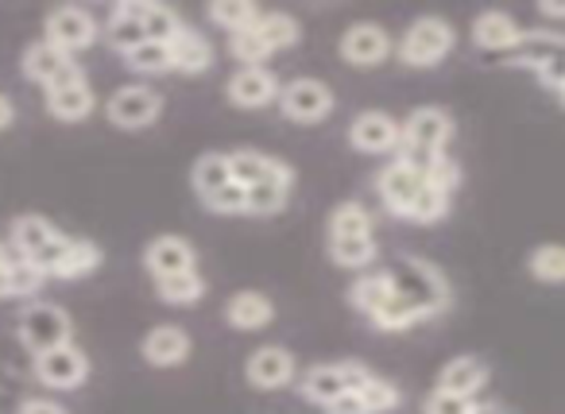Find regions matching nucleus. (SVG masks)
<instances>
[{
	"label": "nucleus",
	"mask_w": 565,
	"mask_h": 414,
	"mask_svg": "<svg viewBox=\"0 0 565 414\" xmlns=\"http://www.w3.org/2000/svg\"><path fill=\"white\" fill-rule=\"evenodd\" d=\"M387 275H392L395 298H403L423 321L446 314L449 302H454V287H449L446 272H441L438 264H430V259L399 256L392 267H387Z\"/></svg>",
	"instance_id": "f257e3e1"
},
{
	"label": "nucleus",
	"mask_w": 565,
	"mask_h": 414,
	"mask_svg": "<svg viewBox=\"0 0 565 414\" xmlns=\"http://www.w3.org/2000/svg\"><path fill=\"white\" fill-rule=\"evenodd\" d=\"M454 132H457V125H454V117H449V109H441V105H418V109L403 120V144L395 156L426 171L434 159L446 156V148L454 144Z\"/></svg>",
	"instance_id": "f03ea898"
},
{
	"label": "nucleus",
	"mask_w": 565,
	"mask_h": 414,
	"mask_svg": "<svg viewBox=\"0 0 565 414\" xmlns=\"http://www.w3.org/2000/svg\"><path fill=\"white\" fill-rule=\"evenodd\" d=\"M9 244L17 252V259L32 264L35 272H43L51 279L55 267L63 264L66 248H71V236L58 225H51L47 217H40V213H20L9 225Z\"/></svg>",
	"instance_id": "7ed1b4c3"
},
{
	"label": "nucleus",
	"mask_w": 565,
	"mask_h": 414,
	"mask_svg": "<svg viewBox=\"0 0 565 414\" xmlns=\"http://www.w3.org/2000/svg\"><path fill=\"white\" fill-rule=\"evenodd\" d=\"M503 63L534 71L542 86H550L557 94L565 86V35L550 32V28H534V32L523 35V43L511 55H503Z\"/></svg>",
	"instance_id": "20e7f679"
},
{
	"label": "nucleus",
	"mask_w": 565,
	"mask_h": 414,
	"mask_svg": "<svg viewBox=\"0 0 565 414\" xmlns=\"http://www.w3.org/2000/svg\"><path fill=\"white\" fill-rule=\"evenodd\" d=\"M457 47V32L449 20L441 17H418L411 20V28L403 32L399 40V63L403 66H415V71H430L438 66L441 59H449V51Z\"/></svg>",
	"instance_id": "39448f33"
},
{
	"label": "nucleus",
	"mask_w": 565,
	"mask_h": 414,
	"mask_svg": "<svg viewBox=\"0 0 565 414\" xmlns=\"http://www.w3.org/2000/svg\"><path fill=\"white\" fill-rule=\"evenodd\" d=\"M163 117V94H156L151 86H117L105 102V120L120 132H143Z\"/></svg>",
	"instance_id": "423d86ee"
},
{
	"label": "nucleus",
	"mask_w": 565,
	"mask_h": 414,
	"mask_svg": "<svg viewBox=\"0 0 565 414\" xmlns=\"http://www.w3.org/2000/svg\"><path fill=\"white\" fill-rule=\"evenodd\" d=\"M102 32L105 28L94 20V12L82 9V4H58V9H51L47 20H43V40L74 59L94 47Z\"/></svg>",
	"instance_id": "0eeeda50"
},
{
	"label": "nucleus",
	"mask_w": 565,
	"mask_h": 414,
	"mask_svg": "<svg viewBox=\"0 0 565 414\" xmlns=\"http://www.w3.org/2000/svg\"><path fill=\"white\" fill-rule=\"evenodd\" d=\"M20 71H24L28 82L43 86V94H51V89H63V86H74V82H89L78 59L66 55V51H58V47H51L47 40H35L32 47L24 51V59H20Z\"/></svg>",
	"instance_id": "6e6552de"
},
{
	"label": "nucleus",
	"mask_w": 565,
	"mask_h": 414,
	"mask_svg": "<svg viewBox=\"0 0 565 414\" xmlns=\"http://www.w3.org/2000/svg\"><path fill=\"white\" fill-rule=\"evenodd\" d=\"M369 375H372V368L356 364V360H330V364L307 368L299 391H302V399H307V403L330 406V403H338L341 395H349V391L361 388Z\"/></svg>",
	"instance_id": "1a4fd4ad"
},
{
	"label": "nucleus",
	"mask_w": 565,
	"mask_h": 414,
	"mask_svg": "<svg viewBox=\"0 0 565 414\" xmlns=\"http://www.w3.org/2000/svg\"><path fill=\"white\" fill-rule=\"evenodd\" d=\"M20 341L32 349V357L58 349V344H71L74 318L55 302H32L24 314H20Z\"/></svg>",
	"instance_id": "9d476101"
},
{
	"label": "nucleus",
	"mask_w": 565,
	"mask_h": 414,
	"mask_svg": "<svg viewBox=\"0 0 565 414\" xmlns=\"http://www.w3.org/2000/svg\"><path fill=\"white\" fill-rule=\"evenodd\" d=\"M333 105V86L322 78H291L282 82V94H279V113L295 125H322L330 120Z\"/></svg>",
	"instance_id": "9b49d317"
},
{
	"label": "nucleus",
	"mask_w": 565,
	"mask_h": 414,
	"mask_svg": "<svg viewBox=\"0 0 565 414\" xmlns=\"http://www.w3.org/2000/svg\"><path fill=\"white\" fill-rule=\"evenodd\" d=\"M395 43H392V32L376 20H356L341 32L338 40V55L345 59L349 66L356 71H372V66H384L392 59Z\"/></svg>",
	"instance_id": "f8f14e48"
},
{
	"label": "nucleus",
	"mask_w": 565,
	"mask_h": 414,
	"mask_svg": "<svg viewBox=\"0 0 565 414\" xmlns=\"http://www.w3.org/2000/svg\"><path fill=\"white\" fill-rule=\"evenodd\" d=\"M403 144V120L384 109H364L349 125V148L361 156H392Z\"/></svg>",
	"instance_id": "ddd939ff"
},
{
	"label": "nucleus",
	"mask_w": 565,
	"mask_h": 414,
	"mask_svg": "<svg viewBox=\"0 0 565 414\" xmlns=\"http://www.w3.org/2000/svg\"><path fill=\"white\" fill-rule=\"evenodd\" d=\"M426 187V171L415 163H407V159L395 156L392 163L384 167V171L376 174V194L380 202H384V210L392 213V217L407 221V210L415 205L418 190Z\"/></svg>",
	"instance_id": "4468645a"
},
{
	"label": "nucleus",
	"mask_w": 565,
	"mask_h": 414,
	"mask_svg": "<svg viewBox=\"0 0 565 414\" xmlns=\"http://www.w3.org/2000/svg\"><path fill=\"white\" fill-rule=\"evenodd\" d=\"M35 380L43 383V388L51 391H74L82 388V383L89 380V357L78 349V344H58V349L51 352H40L32 364Z\"/></svg>",
	"instance_id": "2eb2a0df"
},
{
	"label": "nucleus",
	"mask_w": 565,
	"mask_h": 414,
	"mask_svg": "<svg viewBox=\"0 0 565 414\" xmlns=\"http://www.w3.org/2000/svg\"><path fill=\"white\" fill-rule=\"evenodd\" d=\"M279 94L282 82L267 66H236L225 82V97L233 109H267V105H279Z\"/></svg>",
	"instance_id": "dca6fc26"
},
{
	"label": "nucleus",
	"mask_w": 565,
	"mask_h": 414,
	"mask_svg": "<svg viewBox=\"0 0 565 414\" xmlns=\"http://www.w3.org/2000/svg\"><path fill=\"white\" fill-rule=\"evenodd\" d=\"M143 267H148L151 279L198 272V248L179 233H159L143 244Z\"/></svg>",
	"instance_id": "f3484780"
},
{
	"label": "nucleus",
	"mask_w": 565,
	"mask_h": 414,
	"mask_svg": "<svg viewBox=\"0 0 565 414\" xmlns=\"http://www.w3.org/2000/svg\"><path fill=\"white\" fill-rule=\"evenodd\" d=\"M295 375H299V360H295L291 349H282V344H259L248 357V364H244V380L256 391H279Z\"/></svg>",
	"instance_id": "a211bd4d"
},
{
	"label": "nucleus",
	"mask_w": 565,
	"mask_h": 414,
	"mask_svg": "<svg viewBox=\"0 0 565 414\" xmlns=\"http://www.w3.org/2000/svg\"><path fill=\"white\" fill-rule=\"evenodd\" d=\"M233 163V182L241 187H264V182H279V187H295V167L279 156H267L259 148H236L228 151Z\"/></svg>",
	"instance_id": "6ab92c4d"
},
{
	"label": "nucleus",
	"mask_w": 565,
	"mask_h": 414,
	"mask_svg": "<svg viewBox=\"0 0 565 414\" xmlns=\"http://www.w3.org/2000/svg\"><path fill=\"white\" fill-rule=\"evenodd\" d=\"M523 35H526V28H519V20L500 9H488L472 20V43H477L480 51H488V55H511V51L523 43Z\"/></svg>",
	"instance_id": "aec40b11"
},
{
	"label": "nucleus",
	"mask_w": 565,
	"mask_h": 414,
	"mask_svg": "<svg viewBox=\"0 0 565 414\" xmlns=\"http://www.w3.org/2000/svg\"><path fill=\"white\" fill-rule=\"evenodd\" d=\"M190 352H194V341L182 326H156L140 341V357L151 368H179L190 360Z\"/></svg>",
	"instance_id": "412c9836"
},
{
	"label": "nucleus",
	"mask_w": 565,
	"mask_h": 414,
	"mask_svg": "<svg viewBox=\"0 0 565 414\" xmlns=\"http://www.w3.org/2000/svg\"><path fill=\"white\" fill-rule=\"evenodd\" d=\"M225 321L241 333H259L275 321V302L264 290H236L225 302Z\"/></svg>",
	"instance_id": "4be33fe9"
},
{
	"label": "nucleus",
	"mask_w": 565,
	"mask_h": 414,
	"mask_svg": "<svg viewBox=\"0 0 565 414\" xmlns=\"http://www.w3.org/2000/svg\"><path fill=\"white\" fill-rule=\"evenodd\" d=\"M171 63L179 74H186V78H198V74H205L213 66V43L205 40V32H198V28L182 24L179 35H174L171 43Z\"/></svg>",
	"instance_id": "5701e85b"
},
{
	"label": "nucleus",
	"mask_w": 565,
	"mask_h": 414,
	"mask_svg": "<svg viewBox=\"0 0 565 414\" xmlns=\"http://www.w3.org/2000/svg\"><path fill=\"white\" fill-rule=\"evenodd\" d=\"M43 97H47V117L58 120V125H82V120H89L97 109V97L89 82H74V86L51 89V94H43Z\"/></svg>",
	"instance_id": "b1692460"
},
{
	"label": "nucleus",
	"mask_w": 565,
	"mask_h": 414,
	"mask_svg": "<svg viewBox=\"0 0 565 414\" xmlns=\"http://www.w3.org/2000/svg\"><path fill=\"white\" fill-rule=\"evenodd\" d=\"M484 388H488V364L480 357H454V360H446V364H441L438 391L477 399Z\"/></svg>",
	"instance_id": "393cba45"
},
{
	"label": "nucleus",
	"mask_w": 565,
	"mask_h": 414,
	"mask_svg": "<svg viewBox=\"0 0 565 414\" xmlns=\"http://www.w3.org/2000/svg\"><path fill=\"white\" fill-rule=\"evenodd\" d=\"M105 35H109L113 51L128 55L136 51L140 43H148V32H143V20H140V0H120L109 9V20H105Z\"/></svg>",
	"instance_id": "a878e982"
},
{
	"label": "nucleus",
	"mask_w": 565,
	"mask_h": 414,
	"mask_svg": "<svg viewBox=\"0 0 565 414\" xmlns=\"http://www.w3.org/2000/svg\"><path fill=\"white\" fill-rule=\"evenodd\" d=\"M392 275H387V267H372V272H361L353 279V287H349V306L353 310H361L364 318H376L380 310H384L387 302H392Z\"/></svg>",
	"instance_id": "bb28decb"
},
{
	"label": "nucleus",
	"mask_w": 565,
	"mask_h": 414,
	"mask_svg": "<svg viewBox=\"0 0 565 414\" xmlns=\"http://www.w3.org/2000/svg\"><path fill=\"white\" fill-rule=\"evenodd\" d=\"M326 248H330V259L345 272H372L380 256L376 236H326Z\"/></svg>",
	"instance_id": "cd10ccee"
},
{
	"label": "nucleus",
	"mask_w": 565,
	"mask_h": 414,
	"mask_svg": "<svg viewBox=\"0 0 565 414\" xmlns=\"http://www.w3.org/2000/svg\"><path fill=\"white\" fill-rule=\"evenodd\" d=\"M233 182V163H228V151H205V156L194 159L190 167V187L198 190V198L217 194L221 187Z\"/></svg>",
	"instance_id": "c85d7f7f"
},
{
	"label": "nucleus",
	"mask_w": 565,
	"mask_h": 414,
	"mask_svg": "<svg viewBox=\"0 0 565 414\" xmlns=\"http://www.w3.org/2000/svg\"><path fill=\"white\" fill-rule=\"evenodd\" d=\"M102 264H105L102 244L89 241V236H71V248H66L63 264L55 267V275H51V279H82V275L97 272Z\"/></svg>",
	"instance_id": "c756f323"
},
{
	"label": "nucleus",
	"mask_w": 565,
	"mask_h": 414,
	"mask_svg": "<svg viewBox=\"0 0 565 414\" xmlns=\"http://www.w3.org/2000/svg\"><path fill=\"white\" fill-rule=\"evenodd\" d=\"M252 28H256L259 40L271 47V55H279V51H291L295 43L302 40V28H299V20H295L291 12H259V20Z\"/></svg>",
	"instance_id": "7c9ffc66"
},
{
	"label": "nucleus",
	"mask_w": 565,
	"mask_h": 414,
	"mask_svg": "<svg viewBox=\"0 0 565 414\" xmlns=\"http://www.w3.org/2000/svg\"><path fill=\"white\" fill-rule=\"evenodd\" d=\"M326 236H376V233H372L369 205H361L356 198L338 202L330 210V221H326Z\"/></svg>",
	"instance_id": "2f4dec72"
},
{
	"label": "nucleus",
	"mask_w": 565,
	"mask_h": 414,
	"mask_svg": "<svg viewBox=\"0 0 565 414\" xmlns=\"http://www.w3.org/2000/svg\"><path fill=\"white\" fill-rule=\"evenodd\" d=\"M526 272H531V279L546 283V287H562L565 283V244H539V248H531V256H526Z\"/></svg>",
	"instance_id": "473e14b6"
},
{
	"label": "nucleus",
	"mask_w": 565,
	"mask_h": 414,
	"mask_svg": "<svg viewBox=\"0 0 565 414\" xmlns=\"http://www.w3.org/2000/svg\"><path fill=\"white\" fill-rule=\"evenodd\" d=\"M156 295H159V302H167V306H194L205 298V279H202V272L167 275V279H156Z\"/></svg>",
	"instance_id": "72a5a7b5"
},
{
	"label": "nucleus",
	"mask_w": 565,
	"mask_h": 414,
	"mask_svg": "<svg viewBox=\"0 0 565 414\" xmlns=\"http://www.w3.org/2000/svg\"><path fill=\"white\" fill-rule=\"evenodd\" d=\"M205 17H210L221 32L236 35V32H248V28L256 24L259 9L252 4V0H213L210 9H205Z\"/></svg>",
	"instance_id": "f704fd0d"
},
{
	"label": "nucleus",
	"mask_w": 565,
	"mask_h": 414,
	"mask_svg": "<svg viewBox=\"0 0 565 414\" xmlns=\"http://www.w3.org/2000/svg\"><path fill=\"white\" fill-rule=\"evenodd\" d=\"M449 210H454V194H446V190L426 182V187L418 190L415 205L407 210V221L411 225H441V221L449 217Z\"/></svg>",
	"instance_id": "c9c22d12"
},
{
	"label": "nucleus",
	"mask_w": 565,
	"mask_h": 414,
	"mask_svg": "<svg viewBox=\"0 0 565 414\" xmlns=\"http://www.w3.org/2000/svg\"><path fill=\"white\" fill-rule=\"evenodd\" d=\"M125 66H128L132 74H143V78H159V74H171V71H174L171 47H167V43L148 40V43H140L136 51H128V55H125Z\"/></svg>",
	"instance_id": "e433bc0d"
},
{
	"label": "nucleus",
	"mask_w": 565,
	"mask_h": 414,
	"mask_svg": "<svg viewBox=\"0 0 565 414\" xmlns=\"http://www.w3.org/2000/svg\"><path fill=\"white\" fill-rule=\"evenodd\" d=\"M140 20H143L148 40H156V43H171L182 28L179 12H174L171 4H159V0H140Z\"/></svg>",
	"instance_id": "4c0bfd02"
},
{
	"label": "nucleus",
	"mask_w": 565,
	"mask_h": 414,
	"mask_svg": "<svg viewBox=\"0 0 565 414\" xmlns=\"http://www.w3.org/2000/svg\"><path fill=\"white\" fill-rule=\"evenodd\" d=\"M356 395H361V403H364V411H369V414H387V411H395V406H399V388H395L392 380H384V375H376V372H372L369 380L356 388Z\"/></svg>",
	"instance_id": "58836bf2"
},
{
	"label": "nucleus",
	"mask_w": 565,
	"mask_h": 414,
	"mask_svg": "<svg viewBox=\"0 0 565 414\" xmlns=\"http://www.w3.org/2000/svg\"><path fill=\"white\" fill-rule=\"evenodd\" d=\"M291 202V187L279 182H264V187H248V217H275Z\"/></svg>",
	"instance_id": "ea45409f"
},
{
	"label": "nucleus",
	"mask_w": 565,
	"mask_h": 414,
	"mask_svg": "<svg viewBox=\"0 0 565 414\" xmlns=\"http://www.w3.org/2000/svg\"><path fill=\"white\" fill-rule=\"evenodd\" d=\"M228 55H233L241 66H264L267 59H271V47H267V43L259 40L256 28H248V32L228 35Z\"/></svg>",
	"instance_id": "a19ab883"
},
{
	"label": "nucleus",
	"mask_w": 565,
	"mask_h": 414,
	"mask_svg": "<svg viewBox=\"0 0 565 414\" xmlns=\"http://www.w3.org/2000/svg\"><path fill=\"white\" fill-rule=\"evenodd\" d=\"M202 205L210 213H217V217H241V213H248V187L228 182V187H221L217 194L202 198Z\"/></svg>",
	"instance_id": "79ce46f5"
},
{
	"label": "nucleus",
	"mask_w": 565,
	"mask_h": 414,
	"mask_svg": "<svg viewBox=\"0 0 565 414\" xmlns=\"http://www.w3.org/2000/svg\"><path fill=\"white\" fill-rule=\"evenodd\" d=\"M418 314L411 310L407 302H403V298H395L392 295V302L384 306V310L376 314V318H372V326L376 329H384V333H403V329H411V326H418Z\"/></svg>",
	"instance_id": "37998d69"
},
{
	"label": "nucleus",
	"mask_w": 565,
	"mask_h": 414,
	"mask_svg": "<svg viewBox=\"0 0 565 414\" xmlns=\"http://www.w3.org/2000/svg\"><path fill=\"white\" fill-rule=\"evenodd\" d=\"M426 182L446 190V194H457V187H461V163L446 151V156H438L430 167H426Z\"/></svg>",
	"instance_id": "c03bdc74"
},
{
	"label": "nucleus",
	"mask_w": 565,
	"mask_h": 414,
	"mask_svg": "<svg viewBox=\"0 0 565 414\" xmlns=\"http://www.w3.org/2000/svg\"><path fill=\"white\" fill-rule=\"evenodd\" d=\"M426 414H472L477 411V399H465V395H449V391H438L434 388L426 395Z\"/></svg>",
	"instance_id": "a18cd8bd"
},
{
	"label": "nucleus",
	"mask_w": 565,
	"mask_h": 414,
	"mask_svg": "<svg viewBox=\"0 0 565 414\" xmlns=\"http://www.w3.org/2000/svg\"><path fill=\"white\" fill-rule=\"evenodd\" d=\"M20 414H71L63 403H55V399H28V403H20Z\"/></svg>",
	"instance_id": "49530a36"
},
{
	"label": "nucleus",
	"mask_w": 565,
	"mask_h": 414,
	"mask_svg": "<svg viewBox=\"0 0 565 414\" xmlns=\"http://www.w3.org/2000/svg\"><path fill=\"white\" fill-rule=\"evenodd\" d=\"M326 414H369V411H364L361 395H356V391H349V395H341L338 403L326 406Z\"/></svg>",
	"instance_id": "de8ad7c7"
},
{
	"label": "nucleus",
	"mask_w": 565,
	"mask_h": 414,
	"mask_svg": "<svg viewBox=\"0 0 565 414\" xmlns=\"http://www.w3.org/2000/svg\"><path fill=\"white\" fill-rule=\"evenodd\" d=\"M17 125V102L9 94H0V132H9Z\"/></svg>",
	"instance_id": "09e8293b"
},
{
	"label": "nucleus",
	"mask_w": 565,
	"mask_h": 414,
	"mask_svg": "<svg viewBox=\"0 0 565 414\" xmlns=\"http://www.w3.org/2000/svg\"><path fill=\"white\" fill-rule=\"evenodd\" d=\"M539 17H546V20H565V4H539Z\"/></svg>",
	"instance_id": "8fccbe9b"
},
{
	"label": "nucleus",
	"mask_w": 565,
	"mask_h": 414,
	"mask_svg": "<svg viewBox=\"0 0 565 414\" xmlns=\"http://www.w3.org/2000/svg\"><path fill=\"white\" fill-rule=\"evenodd\" d=\"M4 264H17V252H12L9 241H0V267H4Z\"/></svg>",
	"instance_id": "3c124183"
},
{
	"label": "nucleus",
	"mask_w": 565,
	"mask_h": 414,
	"mask_svg": "<svg viewBox=\"0 0 565 414\" xmlns=\"http://www.w3.org/2000/svg\"><path fill=\"white\" fill-rule=\"evenodd\" d=\"M472 414H508V411H503L500 403H477V411Z\"/></svg>",
	"instance_id": "603ef678"
},
{
	"label": "nucleus",
	"mask_w": 565,
	"mask_h": 414,
	"mask_svg": "<svg viewBox=\"0 0 565 414\" xmlns=\"http://www.w3.org/2000/svg\"><path fill=\"white\" fill-rule=\"evenodd\" d=\"M557 102H562V109H565V86H562V89H557Z\"/></svg>",
	"instance_id": "864d4df0"
}]
</instances>
